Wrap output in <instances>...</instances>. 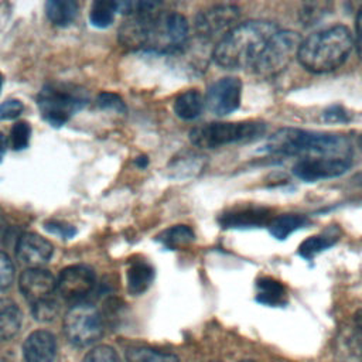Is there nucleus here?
<instances>
[{"instance_id": "obj_1", "label": "nucleus", "mask_w": 362, "mask_h": 362, "mask_svg": "<svg viewBox=\"0 0 362 362\" xmlns=\"http://www.w3.org/2000/svg\"><path fill=\"white\" fill-rule=\"evenodd\" d=\"M277 31V25L269 20H250L236 24L216 42L212 58L225 69L253 68Z\"/></svg>"}, {"instance_id": "obj_2", "label": "nucleus", "mask_w": 362, "mask_h": 362, "mask_svg": "<svg viewBox=\"0 0 362 362\" xmlns=\"http://www.w3.org/2000/svg\"><path fill=\"white\" fill-rule=\"evenodd\" d=\"M263 150L283 157L327 156L351 158L355 144L352 137L345 134L283 127L267 139Z\"/></svg>"}, {"instance_id": "obj_3", "label": "nucleus", "mask_w": 362, "mask_h": 362, "mask_svg": "<svg viewBox=\"0 0 362 362\" xmlns=\"http://www.w3.org/2000/svg\"><path fill=\"white\" fill-rule=\"evenodd\" d=\"M354 45L355 38L349 28L338 24L303 40L297 58L311 72H329L339 68L348 59Z\"/></svg>"}, {"instance_id": "obj_4", "label": "nucleus", "mask_w": 362, "mask_h": 362, "mask_svg": "<svg viewBox=\"0 0 362 362\" xmlns=\"http://www.w3.org/2000/svg\"><path fill=\"white\" fill-rule=\"evenodd\" d=\"M88 100L89 96L83 88L66 82H51L40 90L37 105L45 122L54 127H61L83 109Z\"/></svg>"}, {"instance_id": "obj_5", "label": "nucleus", "mask_w": 362, "mask_h": 362, "mask_svg": "<svg viewBox=\"0 0 362 362\" xmlns=\"http://www.w3.org/2000/svg\"><path fill=\"white\" fill-rule=\"evenodd\" d=\"M266 124L260 120L212 122L194 127L189 140L199 148H218L228 144L252 141L263 136Z\"/></svg>"}, {"instance_id": "obj_6", "label": "nucleus", "mask_w": 362, "mask_h": 362, "mask_svg": "<svg viewBox=\"0 0 362 362\" xmlns=\"http://www.w3.org/2000/svg\"><path fill=\"white\" fill-rule=\"evenodd\" d=\"M188 38V21L175 11L156 10L147 16V37L144 49L154 52H177Z\"/></svg>"}, {"instance_id": "obj_7", "label": "nucleus", "mask_w": 362, "mask_h": 362, "mask_svg": "<svg viewBox=\"0 0 362 362\" xmlns=\"http://www.w3.org/2000/svg\"><path fill=\"white\" fill-rule=\"evenodd\" d=\"M303 38L291 30H279L267 42L263 52L253 65V72L264 79L281 74L298 55Z\"/></svg>"}, {"instance_id": "obj_8", "label": "nucleus", "mask_w": 362, "mask_h": 362, "mask_svg": "<svg viewBox=\"0 0 362 362\" xmlns=\"http://www.w3.org/2000/svg\"><path fill=\"white\" fill-rule=\"evenodd\" d=\"M64 331L71 344L76 346L90 345L102 337V315L90 304H76L64 317Z\"/></svg>"}, {"instance_id": "obj_9", "label": "nucleus", "mask_w": 362, "mask_h": 362, "mask_svg": "<svg viewBox=\"0 0 362 362\" xmlns=\"http://www.w3.org/2000/svg\"><path fill=\"white\" fill-rule=\"evenodd\" d=\"M239 20V8L233 4H216L199 11L195 17V31L202 42L218 41L226 35Z\"/></svg>"}, {"instance_id": "obj_10", "label": "nucleus", "mask_w": 362, "mask_h": 362, "mask_svg": "<svg viewBox=\"0 0 362 362\" xmlns=\"http://www.w3.org/2000/svg\"><path fill=\"white\" fill-rule=\"evenodd\" d=\"M352 165L351 158L345 157H327V156H308L296 161L291 171L293 174L307 182L320 180L335 178L345 174Z\"/></svg>"}, {"instance_id": "obj_11", "label": "nucleus", "mask_w": 362, "mask_h": 362, "mask_svg": "<svg viewBox=\"0 0 362 362\" xmlns=\"http://www.w3.org/2000/svg\"><path fill=\"white\" fill-rule=\"evenodd\" d=\"M240 96V79L235 76H225L209 85L205 95V105L212 113L226 116L239 107Z\"/></svg>"}, {"instance_id": "obj_12", "label": "nucleus", "mask_w": 362, "mask_h": 362, "mask_svg": "<svg viewBox=\"0 0 362 362\" xmlns=\"http://www.w3.org/2000/svg\"><path fill=\"white\" fill-rule=\"evenodd\" d=\"M96 284L95 272L85 264H71L61 270L57 279V290L66 300H81Z\"/></svg>"}, {"instance_id": "obj_13", "label": "nucleus", "mask_w": 362, "mask_h": 362, "mask_svg": "<svg viewBox=\"0 0 362 362\" xmlns=\"http://www.w3.org/2000/svg\"><path fill=\"white\" fill-rule=\"evenodd\" d=\"M18 287L24 298L33 305L52 297L57 288V280L42 267H28L20 274Z\"/></svg>"}, {"instance_id": "obj_14", "label": "nucleus", "mask_w": 362, "mask_h": 362, "mask_svg": "<svg viewBox=\"0 0 362 362\" xmlns=\"http://www.w3.org/2000/svg\"><path fill=\"white\" fill-rule=\"evenodd\" d=\"M273 219L272 209L262 205L247 204L238 205L225 211L219 216V223L223 228L246 229V228H260L269 225Z\"/></svg>"}, {"instance_id": "obj_15", "label": "nucleus", "mask_w": 362, "mask_h": 362, "mask_svg": "<svg viewBox=\"0 0 362 362\" xmlns=\"http://www.w3.org/2000/svg\"><path fill=\"white\" fill-rule=\"evenodd\" d=\"M52 243L38 233L25 232L17 239L16 255L28 267H42L52 257Z\"/></svg>"}, {"instance_id": "obj_16", "label": "nucleus", "mask_w": 362, "mask_h": 362, "mask_svg": "<svg viewBox=\"0 0 362 362\" xmlns=\"http://www.w3.org/2000/svg\"><path fill=\"white\" fill-rule=\"evenodd\" d=\"M57 341L47 329L33 331L23 344L24 362H54Z\"/></svg>"}, {"instance_id": "obj_17", "label": "nucleus", "mask_w": 362, "mask_h": 362, "mask_svg": "<svg viewBox=\"0 0 362 362\" xmlns=\"http://www.w3.org/2000/svg\"><path fill=\"white\" fill-rule=\"evenodd\" d=\"M23 313L10 298L0 297V341L11 339L20 329Z\"/></svg>"}, {"instance_id": "obj_18", "label": "nucleus", "mask_w": 362, "mask_h": 362, "mask_svg": "<svg viewBox=\"0 0 362 362\" xmlns=\"http://www.w3.org/2000/svg\"><path fill=\"white\" fill-rule=\"evenodd\" d=\"M339 239V230L337 228H329L321 233L313 235L301 242L298 246V255L305 260H313L318 253L334 246Z\"/></svg>"}, {"instance_id": "obj_19", "label": "nucleus", "mask_w": 362, "mask_h": 362, "mask_svg": "<svg viewBox=\"0 0 362 362\" xmlns=\"http://www.w3.org/2000/svg\"><path fill=\"white\" fill-rule=\"evenodd\" d=\"M205 106V98L195 89L180 93L174 100V113L182 120L197 119Z\"/></svg>"}, {"instance_id": "obj_20", "label": "nucleus", "mask_w": 362, "mask_h": 362, "mask_svg": "<svg viewBox=\"0 0 362 362\" xmlns=\"http://www.w3.org/2000/svg\"><path fill=\"white\" fill-rule=\"evenodd\" d=\"M256 287H257L256 300L259 303L269 307H277V305L286 304L287 291L280 281L272 277H262L257 280Z\"/></svg>"}, {"instance_id": "obj_21", "label": "nucleus", "mask_w": 362, "mask_h": 362, "mask_svg": "<svg viewBox=\"0 0 362 362\" xmlns=\"http://www.w3.org/2000/svg\"><path fill=\"white\" fill-rule=\"evenodd\" d=\"M308 223V218L301 214H284L273 216L270 221L269 232L279 240L287 239L293 232L304 228Z\"/></svg>"}, {"instance_id": "obj_22", "label": "nucleus", "mask_w": 362, "mask_h": 362, "mask_svg": "<svg viewBox=\"0 0 362 362\" xmlns=\"http://www.w3.org/2000/svg\"><path fill=\"white\" fill-rule=\"evenodd\" d=\"M153 267L146 260H134L127 270V288L132 294L144 293L153 281Z\"/></svg>"}, {"instance_id": "obj_23", "label": "nucleus", "mask_w": 362, "mask_h": 362, "mask_svg": "<svg viewBox=\"0 0 362 362\" xmlns=\"http://www.w3.org/2000/svg\"><path fill=\"white\" fill-rule=\"evenodd\" d=\"M45 14L52 24L66 27L76 18L78 4L72 0H49L45 3Z\"/></svg>"}, {"instance_id": "obj_24", "label": "nucleus", "mask_w": 362, "mask_h": 362, "mask_svg": "<svg viewBox=\"0 0 362 362\" xmlns=\"http://www.w3.org/2000/svg\"><path fill=\"white\" fill-rule=\"evenodd\" d=\"M194 238H195V235L189 226L174 225V226L163 230L157 236V240L170 249H175L182 245H188L189 242L194 240Z\"/></svg>"}, {"instance_id": "obj_25", "label": "nucleus", "mask_w": 362, "mask_h": 362, "mask_svg": "<svg viewBox=\"0 0 362 362\" xmlns=\"http://www.w3.org/2000/svg\"><path fill=\"white\" fill-rule=\"evenodd\" d=\"M116 1H107V0H98L92 3L90 11H89V20L92 25L98 28H106L109 27L116 14Z\"/></svg>"}, {"instance_id": "obj_26", "label": "nucleus", "mask_w": 362, "mask_h": 362, "mask_svg": "<svg viewBox=\"0 0 362 362\" xmlns=\"http://www.w3.org/2000/svg\"><path fill=\"white\" fill-rule=\"evenodd\" d=\"M126 359L127 362H180L178 358L173 354L146 346H133L127 349Z\"/></svg>"}, {"instance_id": "obj_27", "label": "nucleus", "mask_w": 362, "mask_h": 362, "mask_svg": "<svg viewBox=\"0 0 362 362\" xmlns=\"http://www.w3.org/2000/svg\"><path fill=\"white\" fill-rule=\"evenodd\" d=\"M199 156L187 153L184 156H177L168 165V170L173 173L171 175L175 177H188L198 171L199 165Z\"/></svg>"}, {"instance_id": "obj_28", "label": "nucleus", "mask_w": 362, "mask_h": 362, "mask_svg": "<svg viewBox=\"0 0 362 362\" xmlns=\"http://www.w3.org/2000/svg\"><path fill=\"white\" fill-rule=\"evenodd\" d=\"M31 127L25 122H17L13 124L10 132V141L14 150H24L30 143Z\"/></svg>"}, {"instance_id": "obj_29", "label": "nucleus", "mask_w": 362, "mask_h": 362, "mask_svg": "<svg viewBox=\"0 0 362 362\" xmlns=\"http://www.w3.org/2000/svg\"><path fill=\"white\" fill-rule=\"evenodd\" d=\"M82 362H120V358L112 346L98 345L85 355Z\"/></svg>"}, {"instance_id": "obj_30", "label": "nucleus", "mask_w": 362, "mask_h": 362, "mask_svg": "<svg viewBox=\"0 0 362 362\" xmlns=\"http://www.w3.org/2000/svg\"><path fill=\"white\" fill-rule=\"evenodd\" d=\"M58 303L51 297L33 304V314L40 321H51L58 314Z\"/></svg>"}, {"instance_id": "obj_31", "label": "nucleus", "mask_w": 362, "mask_h": 362, "mask_svg": "<svg viewBox=\"0 0 362 362\" xmlns=\"http://www.w3.org/2000/svg\"><path fill=\"white\" fill-rule=\"evenodd\" d=\"M14 280V264L10 256L0 252V290H6Z\"/></svg>"}, {"instance_id": "obj_32", "label": "nucleus", "mask_w": 362, "mask_h": 362, "mask_svg": "<svg viewBox=\"0 0 362 362\" xmlns=\"http://www.w3.org/2000/svg\"><path fill=\"white\" fill-rule=\"evenodd\" d=\"M96 103L100 109H105V110H115L119 113L126 112V106H124V102L122 100V98L112 92H102L98 96Z\"/></svg>"}, {"instance_id": "obj_33", "label": "nucleus", "mask_w": 362, "mask_h": 362, "mask_svg": "<svg viewBox=\"0 0 362 362\" xmlns=\"http://www.w3.org/2000/svg\"><path fill=\"white\" fill-rule=\"evenodd\" d=\"M322 119L328 123H348L351 115L342 105H331L324 110Z\"/></svg>"}, {"instance_id": "obj_34", "label": "nucleus", "mask_w": 362, "mask_h": 362, "mask_svg": "<svg viewBox=\"0 0 362 362\" xmlns=\"http://www.w3.org/2000/svg\"><path fill=\"white\" fill-rule=\"evenodd\" d=\"M24 109V105L18 99H8L0 103V120L17 119Z\"/></svg>"}, {"instance_id": "obj_35", "label": "nucleus", "mask_w": 362, "mask_h": 362, "mask_svg": "<svg viewBox=\"0 0 362 362\" xmlns=\"http://www.w3.org/2000/svg\"><path fill=\"white\" fill-rule=\"evenodd\" d=\"M44 228L51 232V233H55L61 238H65V239H69L75 235V228L72 225H68L65 222H61V221H47L44 223Z\"/></svg>"}, {"instance_id": "obj_36", "label": "nucleus", "mask_w": 362, "mask_h": 362, "mask_svg": "<svg viewBox=\"0 0 362 362\" xmlns=\"http://www.w3.org/2000/svg\"><path fill=\"white\" fill-rule=\"evenodd\" d=\"M355 47L358 51V55L362 58V7L356 17V34H355Z\"/></svg>"}, {"instance_id": "obj_37", "label": "nucleus", "mask_w": 362, "mask_h": 362, "mask_svg": "<svg viewBox=\"0 0 362 362\" xmlns=\"http://www.w3.org/2000/svg\"><path fill=\"white\" fill-rule=\"evenodd\" d=\"M6 150H7V139L3 134V132H0V163L6 154Z\"/></svg>"}, {"instance_id": "obj_38", "label": "nucleus", "mask_w": 362, "mask_h": 362, "mask_svg": "<svg viewBox=\"0 0 362 362\" xmlns=\"http://www.w3.org/2000/svg\"><path fill=\"white\" fill-rule=\"evenodd\" d=\"M355 339H356L358 348H359V351H361V354H362V328H361V331L355 335Z\"/></svg>"}, {"instance_id": "obj_39", "label": "nucleus", "mask_w": 362, "mask_h": 362, "mask_svg": "<svg viewBox=\"0 0 362 362\" xmlns=\"http://www.w3.org/2000/svg\"><path fill=\"white\" fill-rule=\"evenodd\" d=\"M1 86H3V76L0 74V92H1Z\"/></svg>"}, {"instance_id": "obj_40", "label": "nucleus", "mask_w": 362, "mask_h": 362, "mask_svg": "<svg viewBox=\"0 0 362 362\" xmlns=\"http://www.w3.org/2000/svg\"><path fill=\"white\" fill-rule=\"evenodd\" d=\"M240 362H255V361H250V359H246V361H240Z\"/></svg>"}]
</instances>
